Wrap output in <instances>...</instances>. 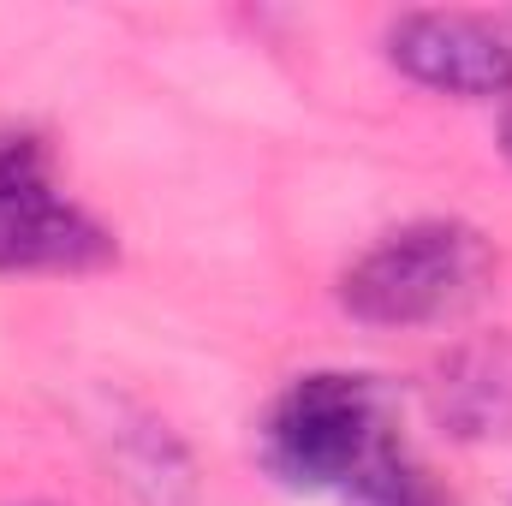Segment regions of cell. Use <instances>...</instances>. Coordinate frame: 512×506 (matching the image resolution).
I'll return each mask as SVG.
<instances>
[{
  "label": "cell",
  "instance_id": "3957f363",
  "mask_svg": "<svg viewBox=\"0 0 512 506\" xmlns=\"http://www.w3.org/2000/svg\"><path fill=\"white\" fill-rule=\"evenodd\" d=\"M108 256V227L60 191L48 143L0 131V274H78Z\"/></svg>",
  "mask_w": 512,
  "mask_h": 506
},
{
  "label": "cell",
  "instance_id": "5b68a950",
  "mask_svg": "<svg viewBox=\"0 0 512 506\" xmlns=\"http://www.w3.org/2000/svg\"><path fill=\"white\" fill-rule=\"evenodd\" d=\"M429 405H435L441 429H453L459 441L512 435V340L507 334L453 346V352L435 364Z\"/></svg>",
  "mask_w": 512,
  "mask_h": 506
},
{
  "label": "cell",
  "instance_id": "6da1fadb",
  "mask_svg": "<svg viewBox=\"0 0 512 506\" xmlns=\"http://www.w3.org/2000/svg\"><path fill=\"white\" fill-rule=\"evenodd\" d=\"M256 447L286 489L346 495L370 465H382L399 447V435H393L387 393L370 376L316 370V376H298L262 411Z\"/></svg>",
  "mask_w": 512,
  "mask_h": 506
},
{
  "label": "cell",
  "instance_id": "277c9868",
  "mask_svg": "<svg viewBox=\"0 0 512 506\" xmlns=\"http://www.w3.org/2000/svg\"><path fill=\"white\" fill-rule=\"evenodd\" d=\"M387 60L399 78H411L435 96L507 102L512 18H495V12H399L387 24Z\"/></svg>",
  "mask_w": 512,
  "mask_h": 506
},
{
  "label": "cell",
  "instance_id": "52a82bcc",
  "mask_svg": "<svg viewBox=\"0 0 512 506\" xmlns=\"http://www.w3.org/2000/svg\"><path fill=\"white\" fill-rule=\"evenodd\" d=\"M501 155H507V161H512V108H507V114H501Z\"/></svg>",
  "mask_w": 512,
  "mask_h": 506
},
{
  "label": "cell",
  "instance_id": "7a4b0ae2",
  "mask_svg": "<svg viewBox=\"0 0 512 506\" xmlns=\"http://www.w3.org/2000/svg\"><path fill=\"white\" fill-rule=\"evenodd\" d=\"M495 274V251L465 221H411L382 233L340 274V304L370 328H435L465 316Z\"/></svg>",
  "mask_w": 512,
  "mask_h": 506
},
{
  "label": "cell",
  "instance_id": "8992f818",
  "mask_svg": "<svg viewBox=\"0 0 512 506\" xmlns=\"http://www.w3.org/2000/svg\"><path fill=\"white\" fill-rule=\"evenodd\" d=\"M340 506H459L405 447H393L382 465H370L346 495H340Z\"/></svg>",
  "mask_w": 512,
  "mask_h": 506
}]
</instances>
